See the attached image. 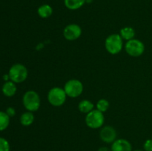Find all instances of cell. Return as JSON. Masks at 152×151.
Here are the masks:
<instances>
[{"label":"cell","instance_id":"1","mask_svg":"<svg viewBox=\"0 0 152 151\" xmlns=\"http://www.w3.org/2000/svg\"><path fill=\"white\" fill-rule=\"evenodd\" d=\"M24 107L30 112H36L41 105V99L39 95L34 90H28L24 94L22 98Z\"/></svg>","mask_w":152,"mask_h":151},{"label":"cell","instance_id":"2","mask_svg":"<svg viewBox=\"0 0 152 151\" xmlns=\"http://www.w3.org/2000/svg\"><path fill=\"white\" fill-rule=\"evenodd\" d=\"M105 46L106 50L110 54H118L123 50V39L120 34H111L105 39Z\"/></svg>","mask_w":152,"mask_h":151},{"label":"cell","instance_id":"3","mask_svg":"<svg viewBox=\"0 0 152 151\" xmlns=\"http://www.w3.org/2000/svg\"><path fill=\"white\" fill-rule=\"evenodd\" d=\"M67 95L65 90L61 87H55L50 89L48 93V100L49 103L54 107H60L66 101Z\"/></svg>","mask_w":152,"mask_h":151},{"label":"cell","instance_id":"4","mask_svg":"<svg viewBox=\"0 0 152 151\" xmlns=\"http://www.w3.org/2000/svg\"><path fill=\"white\" fill-rule=\"evenodd\" d=\"M8 75L10 79L14 83H22L28 78V71L22 64H15L10 68Z\"/></svg>","mask_w":152,"mask_h":151},{"label":"cell","instance_id":"5","mask_svg":"<svg viewBox=\"0 0 152 151\" xmlns=\"http://www.w3.org/2000/svg\"><path fill=\"white\" fill-rule=\"evenodd\" d=\"M105 117L103 113L98 110H94L87 113L86 116V124L91 129L100 128L104 124Z\"/></svg>","mask_w":152,"mask_h":151},{"label":"cell","instance_id":"6","mask_svg":"<svg viewBox=\"0 0 152 151\" xmlns=\"http://www.w3.org/2000/svg\"><path fill=\"white\" fill-rule=\"evenodd\" d=\"M125 50L129 56L132 57H138L144 53L145 45L139 39L133 38L127 41L125 45Z\"/></svg>","mask_w":152,"mask_h":151},{"label":"cell","instance_id":"7","mask_svg":"<svg viewBox=\"0 0 152 151\" xmlns=\"http://www.w3.org/2000/svg\"><path fill=\"white\" fill-rule=\"evenodd\" d=\"M64 90L67 96L71 98H77L80 96L83 92V84L80 80H68L64 86Z\"/></svg>","mask_w":152,"mask_h":151},{"label":"cell","instance_id":"8","mask_svg":"<svg viewBox=\"0 0 152 151\" xmlns=\"http://www.w3.org/2000/svg\"><path fill=\"white\" fill-rule=\"evenodd\" d=\"M82 35V28L77 24L67 25L63 30V36L68 41L77 40Z\"/></svg>","mask_w":152,"mask_h":151},{"label":"cell","instance_id":"9","mask_svg":"<svg viewBox=\"0 0 152 151\" xmlns=\"http://www.w3.org/2000/svg\"><path fill=\"white\" fill-rule=\"evenodd\" d=\"M99 137L105 143H113L117 139V131L111 126H105L101 129Z\"/></svg>","mask_w":152,"mask_h":151},{"label":"cell","instance_id":"10","mask_svg":"<svg viewBox=\"0 0 152 151\" xmlns=\"http://www.w3.org/2000/svg\"><path fill=\"white\" fill-rule=\"evenodd\" d=\"M111 151H132V146L126 139H116L111 145Z\"/></svg>","mask_w":152,"mask_h":151},{"label":"cell","instance_id":"11","mask_svg":"<svg viewBox=\"0 0 152 151\" xmlns=\"http://www.w3.org/2000/svg\"><path fill=\"white\" fill-rule=\"evenodd\" d=\"M16 86L13 81H6L2 86V92L4 93V96H14L15 93H16Z\"/></svg>","mask_w":152,"mask_h":151},{"label":"cell","instance_id":"12","mask_svg":"<svg viewBox=\"0 0 152 151\" xmlns=\"http://www.w3.org/2000/svg\"><path fill=\"white\" fill-rule=\"evenodd\" d=\"M120 35L123 39L129 41V40L134 38L135 30L132 27H125L120 30Z\"/></svg>","mask_w":152,"mask_h":151},{"label":"cell","instance_id":"13","mask_svg":"<svg viewBox=\"0 0 152 151\" xmlns=\"http://www.w3.org/2000/svg\"><path fill=\"white\" fill-rule=\"evenodd\" d=\"M94 107V104L91 101L87 100V99L82 100L78 105L79 110L83 113H88L91 111L93 110Z\"/></svg>","mask_w":152,"mask_h":151},{"label":"cell","instance_id":"14","mask_svg":"<svg viewBox=\"0 0 152 151\" xmlns=\"http://www.w3.org/2000/svg\"><path fill=\"white\" fill-rule=\"evenodd\" d=\"M37 13L41 18L47 19L50 17L53 13V8L49 4H42L38 8Z\"/></svg>","mask_w":152,"mask_h":151},{"label":"cell","instance_id":"15","mask_svg":"<svg viewBox=\"0 0 152 151\" xmlns=\"http://www.w3.org/2000/svg\"><path fill=\"white\" fill-rule=\"evenodd\" d=\"M65 7L69 10H77L84 5L86 0H64Z\"/></svg>","mask_w":152,"mask_h":151},{"label":"cell","instance_id":"16","mask_svg":"<svg viewBox=\"0 0 152 151\" xmlns=\"http://www.w3.org/2000/svg\"><path fill=\"white\" fill-rule=\"evenodd\" d=\"M34 115L33 112L27 111L20 117V122L23 126H30L34 123Z\"/></svg>","mask_w":152,"mask_h":151},{"label":"cell","instance_id":"17","mask_svg":"<svg viewBox=\"0 0 152 151\" xmlns=\"http://www.w3.org/2000/svg\"><path fill=\"white\" fill-rule=\"evenodd\" d=\"M10 123V116L6 113L0 111V131L5 130Z\"/></svg>","mask_w":152,"mask_h":151},{"label":"cell","instance_id":"18","mask_svg":"<svg viewBox=\"0 0 152 151\" xmlns=\"http://www.w3.org/2000/svg\"><path fill=\"white\" fill-rule=\"evenodd\" d=\"M109 102L105 99H101L96 103V110L102 113H105L109 108Z\"/></svg>","mask_w":152,"mask_h":151},{"label":"cell","instance_id":"19","mask_svg":"<svg viewBox=\"0 0 152 151\" xmlns=\"http://www.w3.org/2000/svg\"><path fill=\"white\" fill-rule=\"evenodd\" d=\"M10 144L4 138L0 137V151H9Z\"/></svg>","mask_w":152,"mask_h":151},{"label":"cell","instance_id":"20","mask_svg":"<svg viewBox=\"0 0 152 151\" xmlns=\"http://www.w3.org/2000/svg\"><path fill=\"white\" fill-rule=\"evenodd\" d=\"M143 148L145 151H152V139H147L145 141Z\"/></svg>","mask_w":152,"mask_h":151},{"label":"cell","instance_id":"21","mask_svg":"<svg viewBox=\"0 0 152 151\" xmlns=\"http://www.w3.org/2000/svg\"><path fill=\"white\" fill-rule=\"evenodd\" d=\"M6 113H7L10 117H12L15 115L16 112H15V110L13 109V107H8L7 109V112H6Z\"/></svg>","mask_w":152,"mask_h":151},{"label":"cell","instance_id":"22","mask_svg":"<svg viewBox=\"0 0 152 151\" xmlns=\"http://www.w3.org/2000/svg\"><path fill=\"white\" fill-rule=\"evenodd\" d=\"M98 151H111V150H110L108 147H102L99 148Z\"/></svg>","mask_w":152,"mask_h":151},{"label":"cell","instance_id":"23","mask_svg":"<svg viewBox=\"0 0 152 151\" xmlns=\"http://www.w3.org/2000/svg\"><path fill=\"white\" fill-rule=\"evenodd\" d=\"M8 78H10V77H9V75H4V79L6 80V81H7V80L8 79Z\"/></svg>","mask_w":152,"mask_h":151},{"label":"cell","instance_id":"24","mask_svg":"<svg viewBox=\"0 0 152 151\" xmlns=\"http://www.w3.org/2000/svg\"><path fill=\"white\" fill-rule=\"evenodd\" d=\"M92 1H93V0H86V2H87V3H91Z\"/></svg>","mask_w":152,"mask_h":151},{"label":"cell","instance_id":"25","mask_svg":"<svg viewBox=\"0 0 152 151\" xmlns=\"http://www.w3.org/2000/svg\"><path fill=\"white\" fill-rule=\"evenodd\" d=\"M134 151H142V150H134Z\"/></svg>","mask_w":152,"mask_h":151}]
</instances>
